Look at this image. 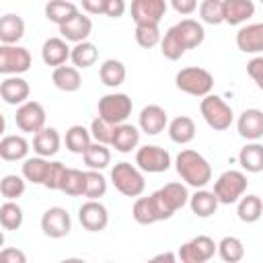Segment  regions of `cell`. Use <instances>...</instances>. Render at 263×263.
I'll return each instance as SVG.
<instances>
[{
	"label": "cell",
	"mask_w": 263,
	"mask_h": 263,
	"mask_svg": "<svg viewBox=\"0 0 263 263\" xmlns=\"http://www.w3.org/2000/svg\"><path fill=\"white\" fill-rule=\"evenodd\" d=\"M168 138L175 144H189L195 138V121L187 115H179L168 123Z\"/></svg>",
	"instance_id": "cell-32"
},
{
	"label": "cell",
	"mask_w": 263,
	"mask_h": 263,
	"mask_svg": "<svg viewBox=\"0 0 263 263\" xmlns=\"http://www.w3.org/2000/svg\"><path fill=\"white\" fill-rule=\"evenodd\" d=\"M78 220H80L84 230L101 232L109 224V212L99 199H86L78 210Z\"/></svg>",
	"instance_id": "cell-12"
},
{
	"label": "cell",
	"mask_w": 263,
	"mask_h": 263,
	"mask_svg": "<svg viewBox=\"0 0 263 263\" xmlns=\"http://www.w3.org/2000/svg\"><path fill=\"white\" fill-rule=\"evenodd\" d=\"M29 95H31V86L18 74L6 76L0 82V97L6 105H23L29 101Z\"/></svg>",
	"instance_id": "cell-14"
},
{
	"label": "cell",
	"mask_w": 263,
	"mask_h": 263,
	"mask_svg": "<svg viewBox=\"0 0 263 263\" xmlns=\"http://www.w3.org/2000/svg\"><path fill=\"white\" fill-rule=\"evenodd\" d=\"M64 142H66V148H68L72 154H80V156H82V154L86 152V148H88L95 140H92V136H90V127L72 125V127H68Z\"/></svg>",
	"instance_id": "cell-31"
},
{
	"label": "cell",
	"mask_w": 263,
	"mask_h": 263,
	"mask_svg": "<svg viewBox=\"0 0 263 263\" xmlns=\"http://www.w3.org/2000/svg\"><path fill=\"white\" fill-rule=\"evenodd\" d=\"M175 84L181 92L191 95V97H205L214 88V76L210 70L199 68V66H187L177 72Z\"/></svg>",
	"instance_id": "cell-4"
},
{
	"label": "cell",
	"mask_w": 263,
	"mask_h": 263,
	"mask_svg": "<svg viewBox=\"0 0 263 263\" xmlns=\"http://www.w3.org/2000/svg\"><path fill=\"white\" fill-rule=\"evenodd\" d=\"M84 185H86L84 171H80V168H66V175H64L60 191L70 195V197H78V195H84Z\"/></svg>",
	"instance_id": "cell-38"
},
{
	"label": "cell",
	"mask_w": 263,
	"mask_h": 263,
	"mask_svg": "<svg viewBox=\"0 0 263 263\" xmlns=\"http://www.w3.org/2000/svg\"><path fill=\"white\" fill-rule=\"evenodd\" d=\"M197 10H199V18L208 25H222L224 23V4H222V0H201Z\"/></svg>",
	"instance_id": "cell-44"
},
{
	"label": "cell",
	"mask_w": 263,
	"mask_h": 263,
	"mask_svg": "<svg viewBox=\"0 0 263 263\" xmlns=\"http://www.w3.org/2000/svg\"><path fill=\"white\" fill-rule=\"evenodd\" d=\"M70 60L76 68H90L95 66V62L99 60V49L95 43H90L88 39L86 41H80V43H74L72 47V53H70Z\"/></svg>",
	"instance_id": "cell-35"
},
{
	"label": "cell",
	"mask_w": 263,
	"mask_h": 263,
	"mask_svg": "<svg viewBox=\"0 0 263 263\" xmlns=\"http://www.w3.org/2000/svg\"><path fill=\"white\" fill-rule=\"evenodd\" d=\"M31 68V53L21 45H0V74H25Z\"/></svg>",
	"instance_id": "cell-8"
},
{
	"label": "cell",
	"mask_w": 263,
	"mask_h": 263,
	"mask_svg": "<svg viewBox=\"0 0 263 263\" xmlns=\"http://www.w3.org/2000/svg\"><path fill=\"white\" fill-rule=\"evenodd\" d=\"M0 261L2 263H27V255L21 249L6 247V249L0 251Z\"/></svg>",
	"instance_id": "cell-50"
},
{
	"label": "cell",
	"mask_w": 263,
	"mask_h": 263,
	"mask_svg": "<svg viewBox=\"0 0 263 263\" xmlns=\"http://www.w3.org/2000/svg\"><path fill=\"white\" fill-rule=\"evenodd\" d=\"M199 113L203 117V121L216 129V132H224L232 125V119H234V113H232V107L218 95H205L201 97V103H199Z\"/></svg>",
	"instance_id": "cell-5"
},
{
	"label": "cell",
	"mask_w": 263,
	"mask_h": 263,
	"mask_svg": "<svg viewBox=\"0 0 263 263\" xmlns=\"http://www.w3.org/2000/svg\"><path fill=\"white\" fill-rule=\"evenodd\" d=\"M23 208L14 199H6L0 205V224L4 230H18L23 226Z\"/></svg>",
	"instance_id": "cell-37"
},
{
	"label": "cell",
	"mask_w": 263,
	"mask_h": 263,
	"mask_svg": "<svg viewBox=\"0 0 263 263\" xmlns=\"http://www.w3.org/2000/svg\"><path fill=\"white\" fill-rule=\"evenodd\" d=\"M175 168L179 177L195 189H201L212 181V164L197 150H181L175 158Z\"/></svg>",
	"instance_id": "cell-1"
},
{
	"label": "cell",
	"mask_w": 263,
	"mask_h": 263,
	"mask_svg": "<svg viewBox=\"0 0 263 263\" xmlns=\"http://www.w3.org/2000/svg\"><path fill=\"white\" fill-rule=\"evenodd\" d=\"M166 0H132L129 12L136 25L142 23H160L166 14Z\"/></svg>",
	"instance_id": "cell-13"
},
{
	"label": "cell",
	"mask_w": 263,
	"mask_h": 263,
	"mask_svg": "<svg viewBox=\"0 0 263 263\" xmlns=\"http://www.w3.org/2000/svg\"><path fill=\"white\" fill-rule=\"evenodd\" d=\"M173 31L179 35V39L185 45V49H193V47L201 45L203 39H205L203 25L197 23L195 18H183V21H179L177 25H173Z\"/></svg>",
	"instance_id": "cell-20"
},
{
	"label": "cell",
	"mask_w": 263,
	"mask_h": 263,
	"mask_svg": "<svg viewBox=\"0 0 263 263\" xmlns=\"http://www.w3.org/2000/svg\"><path fill=\"white\" fill-rule=\"evenodd\" d=\"M125 76H127V72H125L123 62L113 60V58L105 60V62L101 64V68H99V78H101V82H103L105 86H109V88L121 86V84L125 82Z\"/></svg>",
	"instance_id": "cell-30"
},
{
	"label": "cell",
	"mask_w": 263,
	"mask_h": 263,
	"mask_svg": "<svg viewBox=\"0 0 263 263\" xmlns=\"http://www.w3.org/2000/svg\"><path fill=\"white\" fill-rule=\"evenodd\" d=\"M177 259H179V255H175V253H160V255L152 257V261H168V263H175Z\"/></svg>",
	"instance_id": "cell-54"
},
{
	"label": "cell",
	"mask_w": 263,
	"mask_h": 263,
	"mask_svg": "<svg viewBox=\"0 0 263 263\" xmlns=\"http://www.w3.org/2000/svg\"><path fill=\"white\" fill-rule=\"evenodd\" d=\"M41 230L49 238H64V236H68L70 230H72V220H70L68 210L60 208V205L47 208L43 212V216H41Z\"/></svg>",
	"instance_id": "cell-10"
},
{
	"label": "cell",
	"mask_w": 263,
	"mask_h": 263,
	"mask_svg": "<svg viewBox=\"0 0 263 263\" xmlns=\"http://www.w3.org/2000/svg\"><path fill=\"white\" fill-rule=\"evenodd\" d=\"M127 10V4L125 0H107V8H105V14L109 18H121Z\"/></svg>",
	"instance_id": "cell-51"
},
{
	"label": "cell",
	"mask_w": 263,
	"mask_h": 263,
	"mask_svg": "<svg viewBox=\"0 0 263 263\" xmlns=\"http://www.w3.org/2000/svg\"><path fill=\"white\" fill-rule=\"evenodd\" d=\"M224 4V23L242 25L255 14L253 0H222Z\"/></svg>",
	"instance_id": "cell-25"
},
{
	"label": "cell",
	"mask_w": 263,
	"mask_h": 263,
	"mask_svg": "<svg viewBox=\"0 0 263 263\" xmlns=\"http://www.w3.org/2000/svg\"><path fill=\"white\" fill-rule=\"evenodd\" d=\"M25 181L27 179L21 177V175H4L2 181H0V193H2V197L4 199H18L25 193V189H27Z\"/></svg>",
	"instance_id": "cell-45"
},
{
	"label": "cell",
	"mask_w": 263,
	"mask_h": 263,
	"mask_svg": "<svg viewBox=\"0 0 263 263\" xmlns=\"http://www.w3.org/2000/svg\"><path fill=\"white\" fill-rule=\"evenodd\" d=\"M189 242H191V247L195 249L199 263L210 261V259H212V257L218 253V242H214V238H210L208 234H199V236L191 238Z\"/></svg>",
	"instance_id": "cell-47"
},
{
	"label": "cell",
	"mask_w": 263,
	"mask_h": 263,
	"mask_svg": "<svg viewBox=\"0 0 263 263\" xmlns=\"http://www.w3.org/2000/svg\"><path fill=\"white\" fill-rule=\"evenodd\" d=\"M97 109L103 119H107L113 125H119V123H125V119L132 115L134 103L125 92H109L99 99Z\"/></svg>",
	"instance_id": "cell-7"
},
{
	"label": "cell",
	"mask_w": 263,
	"mask_h": 263,
	"mask_svg": "<svg viewBox=\"0 0 263 263\" xmlns=\"http://www.w3.org/2000/svg\"><path fill=\"white\" fill-rule=\"evenodd\" d=\"M136 164L144 173H164L171 168V154L160 146L146 144L136 150Z\"/></svg>",
	"instance_id": "cell-9"
},
{
	"label": "cell",
	"mask_w": 263,
	"mask_h": 263,
	"mask_svg": "<svg viewBox=\"0 0 263 263\" xmlns=\"http://www.w3.org/2000/svg\"><path fill=\"white\" fill-rule=\"evenodd\" d=\"M82 160L88 168H95V171H103L111 164V150L107 144H101V142H92L86 152L82 154Z\"/></svg>",
	"instance_id": "cell-33"
},
{
	"label": "cell",
	"mask_w": 263,
	"mask_h": 263,
	"mask_svg": "<svg viewBox=\"0 0 263 263\" xmlns=\"http://www.w3.org/2000/svg\"><path fill=\"white\" fill-rule=\"evenodd\" d=\"M261 4H263V0H261Z\"/></svg>",
	"instance_id": "cell-55"
},
{
	"label": "cell",
	"mask_w": 263,
	"mask_h": 263,
	"mask_svg": "<svg viewBox=\"0 0 263 263\" xmlns=\"http://www.w3.org/2000/svg\"><path fill=\"white\" fill-rule=\"evenodd\" d=\"M171 6L179 14H193L197 10V0H171Z\"/></svg>",
	"instance_id": "cell-52"
},
{
	"label": "cell",
	"mask_w": 263,
	"mask_h": 263,
	"mask_svg": "<svg viewBox=\"0 0 263 263\" xmlns=\"http://www.w3.org/2000/svg\"><path fill=\"white\" fill-rule=\"evenodd\" d=\"M132 218H134L138 224H142V226H148V224L158 222L150 195H148V197H136L134 208H132Z\"/></svg>",
	"instance_id": "cell-41"
},
{
	"label": "cell",
	"mask_w": 263,
	"mask_h": 263,
	"mask_svg": "<svg viewBox=\"0 0 263 263\" xmlns=\"http://www.w3.org/2000/svg\"><path fill=\"white\" fill-rule=\"evenodd\" d=\"M236 47L242 53H261L263 51V23H251L238 29Z\"/></svg>",
	"instance_id": "cell-17"
},
{
	"label": "cell",
	"mask_w": 263,
	"mask_h": 263,
	"mask_svg": "<svg viewBox=\"0 0 263 263\" xmlns=\"http://www.w3.org/2000/svg\"><path fill=\"white\" fill-rule=\"evenodd\" d=\"M247 74L253 78V82L257 84V88L263 90V55H257V58L249 60V64H247Z\"/></svg>",
	"instance_id": "cell-49"
},
{
	"label": "cell",
	"mask_w": 263,
	"mask_h": 263,
	"mask_svg": "<svg viewBox=\"0 0 263 263\" xmlns=\"http://www.w3.org/2000/svg\"><path fill=\"white\" fill-rule=\"evenodd\" d=\"M140 129L148 136H156L160 132H164V127H168V115L160 105H146L140 111Z\"/></svg>",
	"instance_id": "cell-16"
},
{
	"label": "cell",
	"mask_w": 263,
	"mask_h": 263,
	"mask_svg": "<svg viewBox=\"0 0 263 263\" xmlns=\"http://www.w3.org/2000/svg\"><path fill=\"white\" fill-rule=\"evenodd\" d=\"M70 53L72 47H68V41L64 37H49L41 47V60L51 68L64 66L70 60Z\"/></svg>",
	"instance_id": "cell-19"
},
{
	"label": "cell",
	"mask_w": 263,
	"mask_h": 263,
	"mask_svg": "<svg viewBox=\"0 0 263 263\" xmlns=\"http://www.w3.org/2000/svg\"><path fill=\"white\" fill-rule=\"evenodd\" d=\"M51 82L55 84V88L64 90V92H76L82 84V76H80V68L76 66H58L51 72Z\"/></svg>",
	"instance_id": "cell-23"
},
{
	"label": "cell",
	"mask_w": 263,
	"mask_h": 263,
	"mask_svg": "<svg viewBox=\"0 0 263 263\" xmlns=\"http://www.w3.org/2000/svg\"><path fill=\"white\" fill-rule=\"evenodd\" d=\"M187 49H185V45L181 43V39H179V35L173 31V27L164 33V37H162V41H160V53L166 58V60H171V62H177V60H181V55L185 53Z\"/></svg>",
	"instance_id": "cell-42"
},
{
	"label": "cell",
	"mask_w": 263,
	"mask_h": 263,
	"mask_svg": "<svg viewBox=\"0 0 263 263\" xmlns=\"http://www.w3.org/2000/svg\"><path fill=\"white\" fill-rule=\"evenodd\" d=\"M220 201L216 197L214 191H205L203 187L201 189H195L193 195H189V208L191 212L197 216V218H210L216 214Z\"/></svg>",
	"instance_id": "cell-24"
},
{
	"label": "cell",
	"mask_w": 263,
	"mask_h": 263,
	"mask_svg": "<svg viewBox=\"0 0 263 263\" xmlns=\"http://www.w3.org/2000/svg\"><path fill=\"white\" fill-rule=\"evenodd\" d=\"M64 175H66V164L64 162H60V160L49 162V168H47V177L43 181V187H47L51 191H60L62 181H64Z\"/></svg>",
	"instance_id": "cell-48"
},
{
	"label": "cell",
	"mask_w": 263,
	"mask_h": 263,
	"mask_svg": "<svg viewBox=\"0 0 263 263\" xmlns=\"http://www.w3.org/2000/svg\"><path fill=\"white\" fill-rule=\"evenodd\" d=\"M29 154V142L23 136L10 134L0 140V156L2 160H25Z\"/></svg>",
	"instance_id": "cell-28"
},
{
	"label": "cell",
	"mask_w": 263,
	"mask_h": 263,
	"mask_svg": "<svg viewBox=\"0 0 263 263\" xmlns=\"http://www.w3.org/2000/svg\"><path fill=\"white\" fill-rule=\"evenodd\" d=\"M60 144H62V138L55 127H43L37 134H33V150L39 156L49 158V156L58 154Z\"/></svg>",
	"instance_id": "cell-22"
},
{
	"label": "cell",
	"mask_w": 263,
	"mask_h": 263,
	"mask_svg": "<svg viewBox=\"0 0 263 263\" xmlns=\"http://www.w3.org/2000/svg\"><path fill=\"white\" fill-rule=\"evenodd\" d=\"M25 35V21L18 14H4L0 18V43L4 45H16Z\"/></svg>",
	"instance_id": "cell-26"
},
{
	"label": "cell",
	"mask_w": 263,
	"mask_h": 263,
	"mask_svg": "<svg viewBox=\"0 0 263 263\" xmlns=\"http://www.w3.org/2000/svg\"><path fill=\"white\" fill-rule=\"evenodd\" d=\"M90 33H92V21H90V16H86V14H82V12L74 14L68 23L60 25V35H62L66 41H72V43L86 41Z\"/></svg>",
	"instance_id": "cell-18"
},
{
	"label": "cell",
	"mask_w": 263,
	"mask_h": 263,
	"mask_svg": "<svg viewBox=\"0 0 263 263\" xmlns=\"http://www.w3.org/2000/svg\"><path fill=\"white\" fill-rule=\"evenodd\" d=\"M218 255L226 263H238L245 257V245L236 236H224L218 242Z\"/></svg>",
	"instance_id": "cell-39"
},
{
	"label": "cell",
	"mask_w": 263,
	"mask_h": 263,
	"mask_svg": "<svg viewBox=\"0 0 263 263\" xmlns=\"http://www.w3.org/2000/svg\"><path fill=\"white\" fill-rule=\"evenodd\" d=\"M113 134H115V125L109 123L107 119H103L101 115H97V117L90 121V136H92L95 142H101V144L111 146Z\"/></svg>",
	"instance_id": "cell-46"
},
{
	"label": "cell",
	"mask_w": 263,
	"mask_h": 263,
	"mask_svg": "<svg viewBox=\"0 0 263 263\" xmlns=\"http://www.w3.org/2000/svg\"><path fill=\"white\" fill-rule=\"evenodd\" d=\"M236 214H238V220L240 222H247V224H253L257 222L261 216H263V201L259 195H242L238 199V205H236Z\"/></svg>",
	"instance_id": "cell-34"
},
{
	"label": "cell",
	"mask_w": 263,
	"mask_h": 263,
	"mask_svg": "<svg viewBox=\"0 0 263 263\" xmlns=\"http://www.w3.org/2000/svg\"><path fill=\"white\" fill-rule=\"evenodd\" d=\"M111 183L115 185V189L125 195V197H140L146 189V181L142 175V168L132 162H117L111 168Z\"/></svg>",
	"instance_id": "cell-3"
},
{
	"label": "cell",
	"mask_w": 263,
	"mask_h": 263,
	"mask_svg": "<svg viewBox=\"0 0 263 263\" xmlns=\"http://www.w3.org/2000/svg\"><path fill=\"white\" fill-rule=\"evenodd\" d=\"M150 199H152L156 218L160 222V220H168L177 210L189 203V191L183 183H166L164 187L150 193Z\"/></svg>",
	"instance_id": "cell-2"
},
{
	"label": "cell",
	"mask_w": 263,
	"mask_h": 263,
	"mask_svg": "<svg viewBox=\"0 0 263 263\" xmlns=\"http://www.w3.org/2000/svg\"><path fill=\"white\" fill-rule=\"evenodd\" d=\"M138 144H140V129L136 125H132V123H119V125H115L111 148H115L121 154H127L132 150H136Z\"/></svg>",
	"instance_id": "cell-21"
},
{
	"label": "cell",
	"mask_w": 263,
	"mask_h": 263,
	"mask_svg": "<svg viewBox=\"0 0 263 263\" xmlns=\"http://www.w3.org/2000/svg\"><path fill=\"white\" fill-rule=\"evenodd\" d=\"M236 129L240 134V138L249 140V142H257L263 138V111L261 109H245L238 115L236 121Z\"/></svg>",
	"instance_id": "cell-15"
},
{
	"label": "cell",
	"mask_w": 263,
	"mask_h": 263,
	"mask_svg": "<svg viewBox=\"0 0 263 263\" xmlns=\"http://www.w3.org/2000/svg\"><path fill=\"white\" fill-rule=\"evenodd\" d=\"M86 14H105L107 0H80Z\"/></svg>",
	"instance_id": "cell-53"
},
{
	"label": "cell",
	"mask_w": 263,
	"mask_h": 263,
	"mask_svg": "<svg viewBox=\"0 0 263 263\" xmlns=\"http://www.w3.org/2000/svg\"><path fill=\"white\" fill-rule=\"evenodd\" d=\"M238 164L247 173H261L263 171V144L249 142L238 152Z\"/></svg>",
	"instance_id": "cell-27"
},
{
	"label": "cell",
	"mask_w": 263,
	"mask_h": 263,
	"mask_svg": "<svg viewBox=\"0 0 263 263\" xmlns=\"http://www.w3.org/2000/svg\"><path fill=\"white\" fill-rule=\"evenodd\" d=\"M247 175L242 171H224L216 183H214V193L218 197L220 203L224 205H230V203H238V199L245 195L247 191Z\"/></svg>",
	"instance_id": "cell-6"
},
{
	"label": "cell",
	"mask_w": 263,
	"mask_h": 263,
	"mask_svg": "<svg viewBox=\"0 0 263 263\" xmlns=\"http://www.w3.org/2000/svg\"><path fill=\"white\" fill-rule=\"evenodd\" d=\"M78 6L72 2V0H49L45 4V18L55 23L58 27L68 23L74 14H78Z\"/></svg>",
	"instance_id": "cell-29"
},
{
	"label": "cell",
	"mask_w": 263,
	"mask_h": 263,
	"mask_svg": "<svg viewBox=\"0 0 263 263\" xmlns=\"http://www.w3.org/2000/svg\"><path fill=\"white\" fill-rule=\"evenodd\" d=\"M86 175V185H84V197L86 199H99L107 193V179L101 175V171L88 168L84 171Z\"/></svg>",
	"instance_id": "cell-43"
},
{
	"label": "cell",
	"mask_w": 263,
	"mask_h": 263,
	"mask_svg": "<svg viewBox=\"0 0 263 263\" xmlns=\"http://www.w3.org/2000/svg\"><path fill=\"white\" fill-rule=\"evenodd\" d=\"M136 43L144 49H150L154 45H158L162 41V35H160V29L156 23H142V25H136Z\"/></svg>",
	"instance_id": "cell-40"
},
{
	"label": "cell",
	"mask_w": 263,
	"mask_h": 263,
	"mask_svg": "<svg viewBox=\"0 0 263 263\" xmlns=\"http://www.w3.org/2000/svg\"><path fill=\"white\" fill-rule=\"evenodd\" d=\"M16 127L25 134H37L39 129L45 127V109L37 101H27L18 105L16 115H14Z\"/></svg>",
	"instance_id": "cell-11"
},
{
	"label": "cell",
	"mask_w": 263,
	"mask_h": 263,
	"mask_svg": "<svg viewBox=\"0 0 263 263\" xmlns=\"http://www.w3.org/2000/svg\"><path fill=\"white\" fill-rule=\"evenodd\" d=\"M47 168H49V160L45 156H33V158H25L23 162V177L33 183V185H43L45 177H47Z\"/></svg>",
	"instance_id": "cell-36"
}]
</instances>
